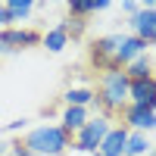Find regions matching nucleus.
<instances>
[{"label":"nucleus","instance_id":"obj_18","mask_svg":"<svg viewBox=\"0 0 156 156\" xmlns=\"http://www.w3.org/2000/svg\"><path fill=\"white\" fill-rule=\"evenodd\" d=\"M66 28H69V37L75 41V37H81V34H84L87 19H66Z\"/></svg>","mask_w":156,"mask_h":156},{"label":"nucleus","instance_id":"obj_21","mask_svg":"<svg viewBox=\"0 0 156 156\" xmlns=\"http://www.w3.org/2000/svg\"><path fill=\"white\" fill-rule=\"evenodd\" d=\"M0 28H9V19H6V6H3V0H0Z\"/></svg>","mask_w":156,"mask_h":156},{"label":"nucleus","instance_id":"obj_10","mask_svg":"<svg viewBox=\"0 0 156 156\" xmlns=\"http://www.w3.org/2000/svg\"><path fill=\"white\" fill-rule=\"evenodd\" d=\"M90 119V109H78V106H62V115H59V128L62 131H69L72 137L81 131Z\"/></svg>","mask_w":156,"mask_h":156},{"label":"nucleus","instance_id":"obj_14","mask_svg":"<svg viewBox=\"0 0 156 156\" xmlns=\"http://www.w3.org/2000/svg\"><path fill=\"white\" fill-rule=\"evenodd\" d=\"M3 6H6L9 25L22 28V22H28V16L34 12V0H3Z\"/></svg>","mask_w":156,"mask_h":156},{"label":"nucleus","instance_id":"obj_11","mask_svg":"<svg viewBox=\"0 0 156 156\" xmlns=\"http://www.w3.org/2000/svg\"><path fill=\"white\" fill-rule=\"evenodd\" d=\"M69 28H66V22H56L53 28H47L44 37H41V47H47L50 53H62V50L69 47Z\"/></svg>","mask_w":156,"mask_h":156},{"label":"nucleus","instance_id":"obj_15","mask_svg":"<svg viewBox=\"0 0 156 156\" xmlns=\"http://www.w3.org/2000/svg\"><path fill=\"white\" fill-rule=\"evenodd\" d=\"M122 72L128 75V81H147V78H153V56L150 53L137 56L134 62H128Z\"/></svg>","mask_w":156,"mask_h":156},{"label":"nucleus","instance_id":"obj_9","mask_svg":"<svg viewBox=\"0 0 156 156\" xmlns=\"http://www.w3.org/2000/svg\"><path fill=\"white\" fill-rule=\"evenodd\" d=\"M147 47H150L147 41H140V37H134V34H125V41H122V47H119V53H115V69H125L128 62H134L137 56L150 53Z\"/></svg>","mask_w":156,"mask_h":156},{"label":"nucleus","instance_id":"obj_1","mask_svg":"<svg viewBox=\"0 0 156 156\" xmlns=\"http://www.w3.org/2000/svg\"><path fill=\"white\" fill-rule=\"evenodd\" d=\"M128 75L122 69H109L97 75V112L106 115V119H115L122 115V109L128 106Z\"/></svg>","mask_w":156,"mask_h":156},{"label":"nucleus","instance_id":"obj_23","mask_svg":"<svg viewBox=\"0 0 156 156\" xmlns=\"http://www.w3.org/2000/svg\"><path fill=\"white\" fill-rule=\"evenodd\" d=\"M153 109H156V75H153Z\"/></svg>","mask_w":156,"mask_h":156},{"label":"nucleus","instance_id":"obj_22","mask_svg":"<svg viewBox=\"0 0 156 156\" xmlns=\"http://www.w3.org/2000/svg\"><path fill=\"white\" fill-rule=\"evenodd\" d=\"M9 144H12V140H6V137H0V156H6V153H9Z\"/></svg>","mask_w":156,"mask_h":156},{"label":"nucleus","instance_id":"obj_2","mask_svg":"<svg viewBox=\"0 0 156 156\" xmlns=\"http://www.w3.org/2000/svg\"><path fill=\"white\" fill-rule=\"evenodd\" d=\"M19 140L31 150V156H66V150L72 147V134L59 125H34Z\"/></svg>","mask_w":156,"mask_h":156},{"label":"nucleus","instance_id":"obj_8","mask_svg":"<svg viewBox=\"0 0 156 156\" xmlns=\"http://www.w3.org/2000/svg\"><path fill=\"white\" fill-rule=\"evenodd\" d=\"M128 128L122 125V122H115L112 128H109V134L103 137V144H100V156H125V144H128Z\"/></svg>","mask_w":156,"mask_h":156},{"label":"nucleus","instance_id":"obj_25","mask_svg":"<svg viewBox=\"0 0 156 156\" xmlns=\"http://www.w3.org/2000/svg\"><path fill=\"white\" fill-rule=\"evenodd\" d=\"M94 156H100V153H94Z\"/></svg>","mask_w":156,"mask_h":156},{"label":"nucleus","instance_id":"obj_19","mask_svg":"<svg viewBox=\"0 0 156 156\" xmlns=\"http://www.w3.org/2000/svg\"><path fill=\"white\" fill-rule=\"evenodd\" d=\"M6 156H31V150L25 147L22 140H12V144H9V153H6Z\"/></svg>","mask_w":156,"mask_h":156},{"label":"nucleus","instance_id":"obj_24","mask_svg":"<svg viewBox=\"0 0 156 156\" xmlns=\"http://www.w3.org/2000/svg\"><path fill=\"white\" fill-rule=\"evenodd\" d=\"M150 156H156V144H153V150H150Z\"/></svg>","mask_w":156,"mask_h":156},{"label":"nucleus","instance_id":"obj_20","mask_svg":"<svg viewBox=\"0 0 156 156\" xmlns=\"http://www.w3.org/2000/svg\"><path fill=\"white\" fill-rule=\"evenodd\" d=\"M122 12L131 19V16H137V12H140V3H137V0H125V3H122Z\"/></svg>","mask_w":156,"mask_h":156},{"label":"nucleus","instance_id":"obj_4","mask_svg":"<svg viewBox=\"0 0 156 156\" xmlns=\"http://www.w3.org/2000/svg\"><path fill=\"white\" fill-rule=\"evenodd\" d=\"M115 122L112 119H106V115H90L87 119V125L78 131L75 137H72V147L78 150V153H87V156H94L97 150H100V144H103V137L109 134V128H112Z\"/></svg>","mask_w":156,"mask_h":156},{"label":"nucleus","instance_id":"obj_5","mask_svg":"<svg viewBox=\"0 0 156 156\" xmlns=\"http://www.w3.org/2000/svg\"><path fill=\"white\" fill-rule=\"evenodd\" d=\"M41 31L37 28H0V56H9V53H19V50H28V47H41Z\"/></svg>","mask_w":156,"mask_h":156},{"label":"nucleus","instance_id":"obj_12","mask_svg":"<svg viewBox=\"0 0 156 156\" xmlns=\"http://www.w3.org/2000/svg\"><path fill=\"white\" fill-rule=\"evenodd\" d=\"M66 106H78V109H97V90L94 87H69L62 94Z\"/></svg>","mask_w":156,"mask_h":156},{"label":"nucleus","instance_id":"obj_3","mask_svg":"<svg viewBox=\"0 0 156 156\" xmlns=\"http://www.w3.org/2000/svg\"><path fill=\"white\" fill-rule=\"evenodd\" d=\"M122 41H125V31L94 37L90 47H87V66L94 69V72H109V69H115V53H119Z\"/></svg>","mask_w":156,"mask_h":156},{"label":"nucleus","instance_id":"obj_7","mask_svg":"<svg viewBox=\"0 0 156 156\" xmlns=\"http://www.w3.org/2000/svg\"><path fill=\"white\" fill-rule=\"evenodd\" d=\"M128 28H131L128 34H134V37H140V41L153 44V34H156V3L153 6H140L137 16L128 19Z\"/></svg>","mask_w":156,"mask_h":156},{"label":"nucleus","instance_id":"obj_16","mask_svg":"<svg viewBox=\"0 0 156 156\" xmlns=\"http://www.w3.org/2000/svg\"><path fill=\"white\" fill-rule=\"evenodd\" d=\"M150 150H153V144L147 140V134H137V131H131V134H128L125 156H150Z\"/></svg>","mask_w":156,"mask_h":156},{"label":"nucleus","instance_id":"obj_17","mask_svg":"<svg viewBox=\"0 0 156 156\" xmlns=\"http://www.w3.org/2000/svg\"><path fill=\"white\" fill-rule=\"evenodd\" d=\"M28 122H31V119H25V115L16 119V122H6L3 128H0V137H3V134H16V131H28Z\"/></svg>","mask_w":156,"mask_h":156},{"label":"nucleus","instance_id":"obj_6","mask_svg":"<svg viewBox=\"0 0 156 156\" xmlns=\"http://www.w3.org/2000/svg\"><path fill=\"white\" fill-rule=\"evenodd\" d=\"M122 125L128 131H137V134H150L156 131V112L147 109V106H134V103H128L122 109Z\"/></svg>","mask_w":156,"mask_h":156},{"label":"nucleus","instance_id":"obj_13","mask_svg":"<svg viewBox=\"0 0 156 156\" xmlns=\"http://www.w3.org/2000/svg\"><path fill=\"white\" fill-rule=\"evenodd\" d=\"M109 6H112L109 0H72L66 9H69V19H87L94 12H106Z\"/></svg>","mask_w":156,"mask_h":156}]
</instances>
